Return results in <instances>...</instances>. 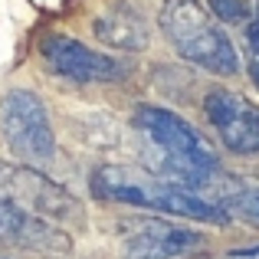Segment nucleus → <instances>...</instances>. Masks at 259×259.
<instances>
[{"label": "nucleus", "mask_w": 259, "mask_h": 259, "mask_svg": "<svg viewBox=\"0 0 259 259\" xmlns=\"http://www.w3.org/2000/svg\"><path fill=\"white\" fill-rule=\"evenodd\" d=\"M92 190L102 200L128 203V207H145V210H161V213L187 217V220H203L223 227L233 217L213 200H203L200 194H194L190 187H181L174 181H158L148 177L135 167H115L105 164L92 174Z\"/></svg>", "instance_id": "f257e3e1"}, {"label": "nucleus", "mask_w": 259, "mask_h": 259, "mask_svg": "<svg viewBox=\"0 0 259 259\" xmlns=\"http://www.w3.org/2000/svg\"><path fill=\"white\" fill-rule=\"evenodd\" d=\"M135 125L145 132V138H151L164 151V164L158 171L167 174L174 184H181V187H203L217 174L220 161H217L213 148L181 115L167 112V108H154V105H138Z\"/></svg>", "instance_id": "f03ea898"}, {"label": "nucleus", "mask_w": 259, "mask_h": 259, "mask_svg": "<svg viewBox=\"0 0 259 259\" xmlns=\"http://www.w3.org/2000/svg\"><path fill=\"white\" fill-rule=\"evenodd\" d=\"M161 30L187 63L217 72V76L240 72V56L230 36L203 13L197 0H167L161 7Z\"/></svg>", "instance_id": "7ed1b4c3"}, {"label": "nucleus", "mask_w": 259, "mask_h": 259, "mask_svg": "<svg viewBox=\"0 0 259 259\" xmlns=\"http://www.w3.org/2000/svg\"><path fill=\"white\" fill-rule=\"evenodd\" d=\"M0 132L10 151L26 164H50L56 158V138L50 128V115L39 95L26 89H13L0 102Z\"/></svg>", "instance_id": "20e7f679"}, {"label": "nucleus", "mask_w": 259, "mask_h": 259, "mask_svg": "<svg viewBox=\"0 0 259 259\" xmlns=\"http://www.w3.org/2000/svg\"><path fill=\"white\" fill-rule=\"evenodd\" d=\"M0 197L13 200L30 213L46 217V220H82V203L30 164L0 161Z\"/></svg>", "instance_id": "39448f33"}, {"label": "nucleus", "mask_w": 259, "mask_h": 259, "mask_svg": "<svg viewBox=\"0 0 259 259\" xmlns=\"http://www.w3.org/2000/svg\"><path fill=\"white\" fill-rule=\"evenodd\" d=\"M210 125L220 132L223 145L236 154H259V105L230 89H213L203 99Z\"/></svg>", "instance_id": "423d86ee"}, {"label": "nucleus", "mask_w": 259, "mask_h": 259, "mask_svg": "<svg viewBox=\"0 0 259 259\" xmlns=\"http://www.w3.org/2000/svg\"><path fill=\"white\" fill-rule=\"evenodd\" d=\"M39 53L53 72H59L63 79H72V82H112L125 72L112 56H99L85 43L59 36V33L46 36L39 43Z\"/></svg>", "instance_id": "0eeeda50"}, {"label": "nucleus", "mask_w": 259, "mask_h": 259, "mask_svg": "<svg viewBox=\"0 0 259 259\" xmlns=\"http://www.w3.org/2000/svg\"><path fill=\"white\" fill-rule=\"evenodd\" d=\"M0 243L36 249V253H46V256H66L72 249V240L53 220L17 207L7 197H0Z\"/></svg>", "instance_id": "6e6552de"}, {"label": "nucleus", "mask_w": 259, "mask_h": 259, "mask_svg": "<svg viewBox=\"0 0 259 259\" xmlns=\"http://www.w3.org/2000/svg\"><path fill=\"white\" fill-rule=\"evenodd\" d=\"M203 249V233L167 220H145L125 240V259H187Z\"/></svg>", "instance_id": "1a4fd4ad"}, {"label": "nucleus", "mask_w": 259, "mask_h": 259, "mask_svg": "<svg viewBox=\"0 0 259 259\" xmlns=\"http://www.w3.org/2000/svg\"><path fill=\"white\" fill-rule=\"evenodd\" d=\"M95 36L108 46L118 50H145L148 46V23L128 7H115V10L102 13L95 20Z\"/></svg>", "instance_id": "9d476101"}, {"label": "nucleus", "mask_w": 259, "mask_h": 259, "mask_svg": "<svg viewBox=\"0 0 259 259\" xmlns=\"http://www.w3.org/2000/svg\"><path fill=\"white\" fill-rule=\"evenodd\" d=\"M230 217H240L246 223H256L259 227V194L256 190H230L227 200L220 203Z\"/></svg>", "instance_id": "9b49d317"}, {"label": "nucleus", "mask_w": 259, "mask_h": 259, "mask_svg": "<svg viewBox=\"0 0 259 259\" xmlns=\"http://www.w3.org/2000/svg\"><path fill=\"white\" fill-rule=\"evenodd\" d=\"M246 53H249V76L259 85V0L249 7L246 13Z\"/></svg>", "instance_id": "f8f14e48"}, {"label": "nucleus", "mask_w": 259, "mask_h": 259, "mask_svg": "<svg viewBox=\"0 0 259 259\" xmlns=\"http://www.w3.org/2000/svg\"><path fill=\"white\" fill-rule=\"evenodd\" d=\"M210 13H213L217 20H223V23H243L249 13V4L246 0H207Z\"/></svg>", "instance_id": "ddd939ff"}]
</instances>
